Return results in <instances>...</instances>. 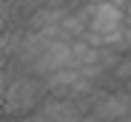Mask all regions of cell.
I'll list each match as a JSON object with an SVG mask.
<instances>
[{
  "label": "cell",
  "mask_w": 131,
  "mask_h": 122,
  "mask_svg": "<svg viewBox=\"0 0 131 122\" xmlns=\"http://www.w3.org/2000/svg\"><path fill=\"white\" fill-rule=\"evenodd\" d=\"M125 14H128V20H131V0L125 3Z\"/></svg>",
  "instance_id": "5"
},
{
  "label": "cell",
  "mask_w": 131,
  "mask_h": 122,
  "mask_svg": "<svg viewBox=\"0 0 131 122\" xmlns=\"http://www.w3.org/2000/svg\"><path fill=\"white\" fill-rule=\"evenodd\" d=\"M43 122H83L85 114L83 108L74 102V99H63V97H51L40 105V114H37Z\"/></svg>",
  "instance_id": "4"
},
{
  "label": "cell",
  "mask_w": 131,
  "mask_h": 122,
  "mask_svg": "<svg viewBox=\"0 0 131 122\" xmlns=\"http://www.w3.org/2000/svg\"><path fill=\"white\" fill-rule=\"evenodd\" d=\"M128 119H131V111H128Z\"/></svg>",
  "instance_id": "7"
},
{
  "label": "cell",
  "mask_w": 131,
  "mask_h": 122,
  "mask_svg": "<svg viewBox=\"0 0 131 122\" xmlns=\"http://www.w3.org/2000/svg\"><path fill=\"white\" fill-rule=\"evenodd\" d=\"M89 6H91L89 31H94V34L108 37V34L120 31V29L125 26V20H128L125 6H123V3H117V0H108V3H89Z\"/></svg>",
  "instance_id": "1"
},
{
  "label": "cell",
  "mask_w": 131,
  "mask_h": 122,
  "mask_svg": "<svg viewBox=\"0 0 131 122\" xmlns=\"http://www.w3.org/2000/svg\"><path fill=\"white\" fill-rule=\"evenodd\" d=\"M85 3H108V0H85Z\"/></svg>",
  "instance_id": "6"
},
{
  "label": "cell",
  "mask_w": 131,
  "mask_h": 122,
  "mask_svg": "<svg viewBox=\"0 0 131 122\" xmlns=\"http://www.w3.org/2000/svg\"><path fill=\"white\" fill-rule=\"evenodd\" d=\"M40 102V85L34 79H17L14 85L6 88V116L14 114H26L29 108H34Z\"/></svg>",
  "instance_id": "2"
},
{
  "label": "cell",
  "mask_w": 131,
  "mask_h": 122,
  "mask_svg": "<svg viewBox=\"0 0 131 122\" xmlns=\"http://www.w3.org/2000/svg\"><path fill=\"white\" fill-rule=\"evenodd\" d=\"M128 111H131V97L125 91L103 94L91 108V114L103 122H123V119H128Z\"/></svg>",
  "instance_id": "3"
}]
</instances>
